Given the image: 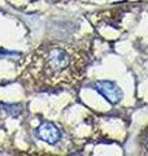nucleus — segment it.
Returning a JSON list of instances; mask_svg holds the SVG:
<instances>
[{
	"instance_id": "obj_1",
	"label": "nucleus",
	"mask_w": 148,
	"mask_h": 156,
	"mask_svg": "<svg viewBox=\"0 0 148 156\" xmlns=\"http://www.w3.org/2000/svg\"><path fill=\"white\" fill-rule=\"evenodd\" d=\"M72 65V56L64 47L52 46L42 53V68L51 78H60L65 76Z\"/></svg>"
},
{
	"instance_id": "obj_2",
	"label": "nucleus",
	"mask_w": 148,
	"mask_h": 156,
	"mask_svg": "<svg viewBox=\"0 0 148 156\" xmlns=\"http://www.w3.org/2000/svg\"><path fill=\"white\" fill-rule=\"evenodd\" d=\"M95 89L97 92H100L111 104L120 103L122 96H123V92L120 89V86L116 85L115 82H112V81H97L95 83Z\"/></svg>"
},
{
	"instance_id": "obj_3",
	"label": "nucleus",
	"mask_w": 148,
	"mask_h": 156,
	"mask_svg": "<svg viewBox=\"0 0 148 156\" xmlns=\"http://www.w3.org/2000/svg\"><path fill=\"white\" fill-rule=\"evenodd\" d=\"M38 136L48 144H56L61 139V131L52 122H43L37 130Z\"/></svg>"
},
{
	"instance_id": "obj_4",
	"label": "nucleus",
	"mask_w": 148,
	"mask_h": 156,
	"mask_svg": "<svg viewBox=\"0 0 148 156\" xmlns=\"http://www.w3.org/2000/svg\"><path fill=\"white\" fill-rule=\"evenodd\" d=\"M3 112H5V113H9V115H12V116H18L19 115V112H21V107H19L18 104H3V105H0Z\"/></svg>"
},
{
	"instance_id": "obj_5",
	"label": "nucleus",
	"mask_w": 148,
	"mask_h": 156,
	"mask_svg": "<svg viewBox=\"0 0 148 156\" xmlns=\"http://www.w3.org/2000/svg\"><path fill=\"white\" fill-rule=\"evenodd\" d=\"M147 148H148V143H147Z\"/></svg>"
}]
</instances>
